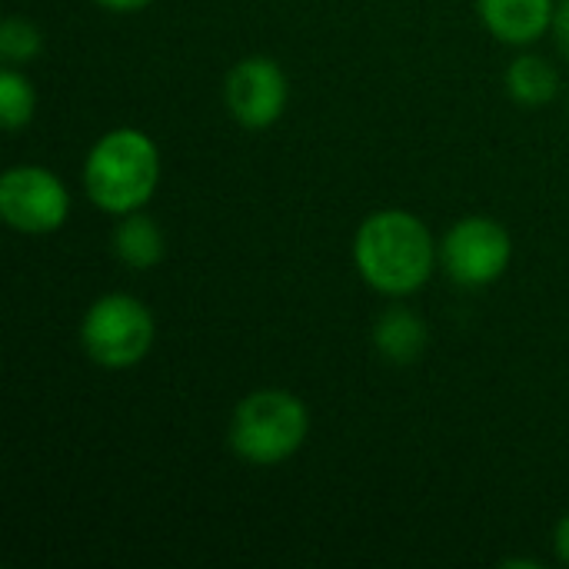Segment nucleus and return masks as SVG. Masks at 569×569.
<instances>
[{
    "mask_svg": "<svg viewBox=\"0 0 569 569\" xmlns=\"http://www.w3.org/2000/svg\"><path fill=\"white\" fill-rule=\"evenodd\" d=\"M437 253L440 250L433 247L427 223L407 210L370 213L353 240V263L360 277L387 297L417 293L430 280Z\"/></svg>",
    "mask_w": 569,
    "mask_h": 569,
    "instance_id": "nucleus-1",
    "label": "nucleus"
},
{
    "mask_svg": "<svg viewBox=\"0 0 569 569\" xmlns=\"http://www.w3.org/2000/svg\"><path fill=\"white\" fill-rule=\"evenodd\" d=\"M160 183V150L157 143L133 127H120L103 133L83 163V187L87 197L113 213H133L140 210Z\"/></svg>",
    "mask_w": 569,
    "mask_h": 569,
    "instance_id": "nucleus-2",
    "label": "nucleus"
},
{
    "mask_svg": "<svg viewBox=\"0 0 569 569\" xmlns=\"http://www.w3.org/2000/svg\"><path fill=\"white\" fill-rule=\"evenodd\" d=\"M310 433V413L290 390H257L243 397L230 420V450L253 467L290 460Z\"/></svg>",
    "mask_w": 569,
    "mask_h": 569,
    "instance_id": "nucleus-3",
    "label": "nucleus"
},
{
    "mask_svg": "<svg viewBox=\"0 0 569 569\" xmlns=\"http://www.w3.org/2000/svg\"><path fill=\"white\" fill-rule=\"evenodd\" d=\"M153 317L130 293L97 297L80 320V343L97 367H137L153 347Z\"/></svg>",
    "mask_w": 569,
    "mask_h": 569,
    "instance_id": "nucleus-4",
    "label": "nucleus"
},
{
    "mask_svg": "<svg viewBox=\"0 0 569 569\" xmlns=\"http://www.w3.org/2000/svg\"><path fill=\"white\" fill-rule=\"evenodd\" d=\"M513 257L510 233L490 217H463L453 223L440 243L443 270L463 287H490L497 283Z\"/></svg>",
    "mask_w": 569,
    "mask_h": 569,
    "instance_id": "nucleus-5",
    "label": "nucleus"
},
{
    "mask_svg": "<svg viewBox=\"0 0 569 569\" xmlns=\"http://www.w3.org/2000/svg\"><path fill=\"white\" fill-rule=\"evenodd\" d=\"M70 213V197L60 177L47 167H10L0 177V217L17 233H53Z\"/></svg>",
    "mask_w": 569,
    "mask_h": 569,
    "instance_id": "nucleus-6",
    "label": "nucleus"
},
{
    "mask_svg": "<svg viewBox=\"0 0 569 569\" xmlns=\"http://www.w3.org/2000/svg\"><path fill=\"white\" fill-rule=\"evenodd\" d=\"M223 100H227L230 117L240 127L267 130L283 117L287 100H290V83H287V73L280 70L277 60L247 57L227 73Z\"/></svg>",
    "mask_w": 569,
    "mask_h": 569,
    "instance_id": "nucleus-7",
    "label": "nucleus"
},
{
    "mask_svg": "<svg viewBox=\"0 0 569 569\" xmlns=\"http://www.w3.org/2000/svg\"><path fill=\"white\" fill-rule=\"evenodd\" d=\"M487 30L503 43H533L553 27V0H477Z\"/></svg>",
    "mask_w": 569,
    "mask_h": 569,
    "instance_id": "nucleus-8",
    "label": "nucleus"
},
{
    "mask_svg": "<svg viewBox=\"0 0 569 569\" xmlns=\"http://www.w3.org/2000/svg\"><path fill=\"white\" fill-rule=\"evenodd\" d=\"M113 253L130 270H150L163 260V233L157 220L143 217L140 210L123 213L113 230Z\"/></svg>",
    "mask_w": 569,
    "mask_h": 569,
    "instance_id": "nucleus-9",
    "label": "nucleus"
},
{
    "mask_svg": "<svg viewBox=\"0 0 569 569\" xmlns=\"http://www.w3.org/2000/svg\"><path fill=\"white\" fill-rule=\"evenodd\" d=\"M373 343L390 363H413L427 347V327L413 310L390 307L373 327Z\"/></svg>",
    "mask_w": 569,
    "mask_h": 569,
    "instance_id": "nucleus-10",
    "label": "nucleus"
},
{
    "mask_svg": "<svg viewBox=\"0 0 569 569\" xmlns=\"http://www.w3.org/2000/svg\"><path fill=\"white\" fill-rule=\"evenodd\" d=\"M560 73L547 57L523 53L507 67V93L523 107H543L557 97Z\"/></svg>",
    "mask_w": 569,
    "mask_h": 569,
    "instance_id": "nucleus-11",
    "label": "nucleus"
},
{
    "mask_svg": "<svg viewBox=\"0 0 569 569\" xmlns=\"http://www.w3.org/2000/svg\"><path fill=\"white\" fill-rule=\"evenodd\" d=\"M33 107H37V93H33V83L7 67L0 73V120L7 130H23L30 120H33Z\"/></svg>",
    "mask_w": 569,
    "mask_h": 569,
    "instance_id": "nucleus-12",
    "label": "nucleus"
},
{
    "mask_svg": "<svg viewBox=\"0 0 569 569\" xmlns=\"http://www.w3.org/2000/svg\"><path fill=\"white\" fill-rule=\"evenodd\" d=\"M43 50V37L37 30V23H30L27 17H7L0 27V53L7 63H27Z\"/></svg>",
    "mask_w": 569,
    "mask_h": 569,
    "instance_id": "nucleus-13",
    "label": "nucleus"
},
{
    "mask_svg": "<svg viewBox=\"0 0 569 569\" xmlns=\"http://www.w3.org/2000/svg\"><path fill=\"white\" fill-rule=\"evenodd\" d=\"M553 33H557L560 50L569 57V0H560V3H557V13H553Z\"/></svg>",
    "mask_w": 569,
    "mask_h": 569,
    "instance_id": "nucleus-14",
    "label": "nucleus"
},
{
    "mask_svg": "<svg viewBox=\"0 0 569 569\" xmlns=\"http://www.w3.org/2000/svg\"><path fill=\"white\" fill-rule=\"evenodd\" d=\"M553 543H557V557L569 563V513L557 523V533H553Z\"/></svg>",
    "mask_w": 569,
    "mask_h": 569,
    "instance_id": "nucleus-15",
    "label": "nucleus"
},
{
    "mask_svg": "<svg viewBox=\"0 0 569 569\" xmlns=\"http://www.w3.org/2000/svg\"><path fill=\"white\" fill-rule=\"evenodd\" d=\"M100 7H107V10H113V13H133V10H143V7H150L153 0H97Z\"/></svg>",
    "mask_w": 569,
    "mask_h": 569,
    "instance_id": "nucleus-16",
    "label": "nucleus"
}]
</instances>
